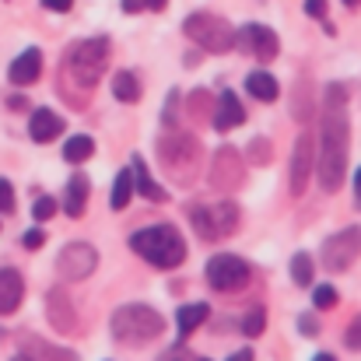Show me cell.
Wrapping results in <instances>:
<instances>
[{"label":"cell","instance_id":"obj_1","mask_svg":"<svg viewBox=\"0 0 361 361\" xmlns=\"http://www.w3.org/2000/svg\"><path fill=\"white\" fill-rule=\"evenodd\" d=\"M348 85L330 81L323 92V130H319V154L312 158L316 179L323 193H337L348 179V144H351V120H348Z\"/></svg>","mask_w":361,"mask_h":361},{"label":"cell","instance_id":"obj_2","mask_svg":"<svg viewBox=\"0 0 361 361\" xmlns=\"http://www.w3.org/2000/svg\"><path fill=\"white\" fill-rule=\"evenodd\" d=\"M161 172L176 183V186H193L200 169H204V144L197 140V133L183 130V126H165V133H158L154 140Z\"/></svg>","mask_w":361,"mask_h":361},{"label":"cell","instance_id":"obj_3","mask_svg":"<svg viewBox=\"0 0 361 361\" xmlns=\"http://www.w3.org/2000/svg\"><path fill=\"white\" fill-rule=\"evenodd\" d=\"M109 46H113L109 35H92V39L71 42L67 53H63V81L81 95L95 92L106 67H109V53H113Z\"/></svg>","mask_w":361,"mask_h":361},{"label":"cell","instance_id":"obj_4","mask_svg":"<svg viewBox=\"0 0 361 361\" xmlns=\"http://www.w3.org/2000/svg\"><path fill=\"white\" fill-rule=\"evenodd\" d=\"M126 245L151 267L158 270H176L186 263L190 256V245H186V235L176 228V225H147L140 232H133Z\"/></svg>","mask_w":361,"mask_h":361},{"label":"cell","instance_id":"obj_5","mask_svg":"<svg viewBox=\"0 0 361 361\" xmlns=\"http://www.w3.org/2000/svg\"><path fill=\"white\" fill-rule=\"evenodd\" d=\"M109 330L120 344H130V348H144L151 341H158L165 334V316L144 302H130V305H120L109 319Z\"/></svg>","mask_w":361,"mask_h":361},{"label":"cell","instance_id":"obj_6","mask_svg":"<svg viewBox=\"0 0 361 361\" xmlns=\"http://www.w3.org/2000/svg\"><path fill=\"white\" fill-rule=\"evenodd\" d=\"M186 218L193 225V232L204 242H218L235 235L242 225V211L235 200H214V204H190Z\"/></svg>","mask_w":361,"mask_h":361},{"label":"cell","instance_id":"obj_7","mask_svg":"<svg viewBox=\"0 0 361 361\" xmlns=\"http://www.w3.org/2000/svg\"><path fill=\"white\" fill-rule=\"evenodd\" d=\"M183 35L190 42H197L204 53H232L235 49V28L211 11H193L183 21Z\"/></svg>","mask_w":361,"mask_h":361},{"label":"cell","instance_id":"obj_8","mask_svg":"<svg viewBox=\"0 0 361 361\" xmlns=\"http://www.w3.org/2000/svg\"><path fill=\"white\" fill-rule=\"evenodd\" d=\"M204 277H207V284H211L214 291L232 295V291L249 288L252 267H249L242 256H235V252H214V256L207 259V267H204Z\"/></svg>","mask_w":361,"mask_h":361},{"label":"cell","instance_id":"obj_9","mask_svg":"<svg viewBox=\"0 0 361 361\" xmlns=\"http://www.w3.org/2000/svg\"><path fill=\"white\" fill-rule=\"evenodd\" d=\"M235 49L252 56V60H259V63H270L281 53V39H277L274 28H267L259 21H245L242 28H235Z\"/></svg>","mask_w":361,"mask_h":361},{"label":"cell","instance_id":"obj_10","mask_svg":"<svg viewBox=\"0 0 361 361\" xmlns=\"http://www.w3.org/2000/svg\"><path fill=\"white\" fill-rule=\"evenodd\" d=\"M358 242H361V228H344V232H337V235H330V239L323 242V249H319V263L330 270V274H348L351 267H355V259H358Z\"/></svg>","mask_w":361,"mask_h":361},{"label":"cell","instance_id":"obj_11","mask_svg":"<svg viewBox=\"0 0 361 361\" xmlns=\"http://www.w3.org/2000/svg\"><path fill=\"white\" fill-rule=\"evenodd\" d=\"M99 267V249L92 242H67L56 256V274L63 281H85Z\"/></svg>","mask_w":361,"mask_h":361},{"label":"cell","instance_id":"obj_12","mask_svg":"<svg viewBox=\"0 0 361 361\" xmlns=\"http://www.w3.org/2000/svg\"><path fill=\"white\" fill-rule=\"evenodd\" d=\"M242 151H235V147H218L214 151V161H211V172H207V183L214 186V190H235V186H242Z\"/></svg>","mask_w":361,"mask_h":361},{"label":"cell","instance_id":"obj_13","mask_svg":"<svg viewBox=\"0 0 361 361\" xmlns=\"http://www.w3.org/2000/svg\"><path fill=\"white\" fill-rule=\"evenodd\" d=\"M312 133H298L295 147H291V165H288V186H291V197H302L305 186H309V176H312Z\"/></svg>","mask_w":361,"mask_h":361},{"label":"cell","instance_id":"obj_14","mask_svg":"<svg viewBox=\"0 0 361 361\" xmlns=\"http://www.w3.org/2000/svg\"><path fill=\"white\" fill-rule=\"evenodd\" d=\"M46 323L56 330V334H78V309H74V298L63 291V288H49L46 291Z\"/></svg>","mask_w":361,"mask_h":361},{"label":"cell","instance_id":"obj_15","mask_svg":"<svg viewBox=\"0 0 361 361\" xmlns=\"http://www.w3.org/2000/svg\"><path fill=\"white\" fill-rule=\"evenodd\" d=\"M39 78H42V49H39V46H28L25 53H18V56L11 60L7 81H11L14 88H28V85H35Z\"/></svg>","mask_w":361,"mask_h":361},{"label":"cell","instance_id":"obj_16","mask_svg":"<svg viewBox=\"0 0 361 361\" xmlns=\"http://www.w3.org/2000/svg\"><path fill=\"white\" fill-rule=\"evenodd\" d=\"M245 123V106H242V99L232 92V88H225L218 99H214V113H211V126L218 130V133H228V130H235Z\"/></svg>","mask_w":361,"mask_h":361},{"label":"cell","instance_id":"obj_17","mask_svg":"<svg viewBox=\"0 0 361 361\" xmlns=\"http://www.w3.org/2000/svg\"><path fill=\"white\" fill-rule=\"evenodd\" d=\"M63 133H67V120H63L60 113L46 109V106L28 116V137H32L35 144H53V140L63 137Z\"/></svg>","mask_w":361,"mask_h":361},{"label":"cell","instance_id":"obj_18","mask_svg":"<svg viewBox=\"0 0 361 361\" xmlns=\"http://www.w3.org/2000/svg\"><path fill=\"white\" fill-rule=\"evenodd\" d=\"M130 172H133V193H140L147 204H169V190H161V186L151 179L144 154H137V151L130 154Z\"/></svg>","mask_w":361,"mask_h":361},{"label":"cell","instance_id":"obj_19","mask_svg":"<svg viewBox=\"0 0 361 361\" xmlns=\"http://www.w3.org/2000/svg\"><path fill=\"white\" fill-rule=\"evenodd\" d=\"M88 197H92V179L85 172H74L67 179V186H63V200H60L63 214L67 218H81L88 211Z\"/></svg>","mask_w":361,"mask_h":361},{"label":"cell","instance_id":"obj_20","mask_svg":"<svg viewBox=\"0 0 361 361\" xmlns=\"http://www.w3.org/2000/svg\"><path fill=\"white\" fill-rule=\"evenodd\" d=\"M21 298H25V274L18 267H0V316L18 312Z\"/></svg>","mask_w":361,"mask_h":361},{"label":"cell","instance_id":"obj_21","mask_svg":"<svg viewBox=\"0 0 361 361\" xmlns=\"http://www.w3.org/2000/svg\"><path fill=\"white\" fill-rule=\"evenodd\" d=\"M245 92H249L256 102H277L281 85H277V78H274L267 67H256V71L245 74Z\"/></svg>","mask_w":361,"mask_h":361},{"label":"cell","instance_id":"obj_22","mask_svg":"<svg viewBox=\"0 0 361 361\" xmlns=\"http://www.w3.org/2000/svg\"><path fill=\"white\" fill-rule=\"evenodd\" d=\"M211 319V305L207 302H186L176 309V326H179V337L186 341L190 334H197L204 323Z\"/></svg>","mask_w":361,"mask_h":361},{"label":"cell","instance_id":"obj_23","mask_svg":"<svg viewBox=\"0 0 361 361\" xmlns=\"http://www.w3.org/2000/svg\"><path fill=\"white\" fill-rule=\"evenodd\" d=\"M144 95V85L137 78V71H116L113 74V99L123 102V106H137Z\"/></svg>","mask_w":361,"mask_h":361},{"label":"cell","instance_id":"obj_24","mask_svg":"<svg viewBox=\"0 0 361 361\" xmlns=\"http://www.w3.org/2000/svg\"><path fill=\"white\" fill-rule=\"evenodd\" d=\"M92 154H95V137H88V133H71V137L63 140V161H67V165H85V161H92Z\"/></svg>","mask_w":361,"mask_h":361},{"label":"cell","instance_id":"obj_25","mask_svg":"<svg viewBox=\"0 0 361 361\" xmlns=\"http://www.w3.org/2000/svg\"><path fill=\"white\" fill-rule=\"evenodd\" d=\"M186 116L193 123H211V113H214V95L207 92V88H193L190 95H186Z\"/></svg>","mask_w":361,"mask_h":361},{"label":"cell","instance_id":"obj_26","mask_svg":"<svg viewBox=\"0 0 361 361\" xmlns=\"http://www.w3.org/2000/svg\"><path fill=\"white\" fill-rule=\"evenodd\" d=\"M316 113V99H312V85L309 81H298L295 92H291V120L309 123Z\"/></svg>","mask_w":361,"mask_h":361},{"label":"cell","instance_id":"obj_27","mask_svg":"<svg viewBox=\"0 0 361 361\" xmlns=\"http://www.w3.org/2000/svg\"><path fill=\"white\" fill-rule=\"evenodd\" d=\"M312 277H316V259H312V252H295V256H291V284H295V288H312Z\"/></svg>","mask_w":361,"mask_h":361},{"label":"cell","instance_id":"obj_28","mask_svg":"<svg viewBox=\"0 0 361 361\" xmlns=\"http://www.w3.org/2000/svg\"><path fill=\"white\" fill-rule=\"evenodd\" d=\"M130 200H133V172H130V169H123L120 176L113 179L109 207H113V211H126V207H130Z\"/></svg>","mask_w":361,"mask_h":361},{"label":"cell","instance_id":"obj_29","mask_svg":"<svg viewBox=\"0 0 361 361\" xmlns=\"http://www.w3.org/2000/svg\"><path fill=\"white\" fill-rule=\"evenodd\" d=\"M263 330H267V309H263V305H256V309H249V312L242 316L239 334H245L249 341H256Z\"/></svg>","mask_w":361,"mask_h":361},{"label":"cell","instance_id":"obj_30","mask_svg":"<svg viewBox=\"0 0 361 361\" xmlns=\"http://www.w3.org/2000/svg\"><path fill=\"white\" fill-rule=\"evenodd\" d=\"M242 158H245V161H252V165H267V161L274 158V144H270L267 137H252V140L245 144Z\"/></svg>","mask_w":361,"mask_h":361},{"label":"cell","instance_id":"obj_31","mask_svg":"<svg viewBox=\"0 0 361 361\" xmlns=\"http://www.w3.org/2000/svg\"><path fill=\"white\" fill-rule=\"evenodd\" d=\"M341 305V291L334 288V284H316L312 288V309L316 312H330V309H337Z\"/></svg>","mask_w":361,"mask_h":361},{"label":"cell","instance_id":"obj_32","mask_svg":"<svg viewBox=\"0 0 361 361\" xmlns=\"http://www.w3.org/2000/svg\"><path fill=\"white\" fill-rule=\"evenodd\" d=\"M56 211H60V200H56V197H49V193H42V197H35V200H32V221H35V225H46Z\"/></svg>","mask_w":361,"mask_h":361},{"label":"cell","instance_id":"obj_33","mask_svg":"<svg viewBox=\"0 0 361 361\" xmlns=\"http://www.w3.org/2000/svg\"><path fill=\"white\" fill-rule=\"evenodd\" d=\"M295 326H298V334L302 337H319V319H316V312H298V319H295Z\"/></svg>","mask_w":361,"mask_h":361},{"label":"cell","instance_id":"obj_34","mask_svg":"<svg viewBox=\"0 0 361 361\" xmlns=\"http://www.w3.org/2000/svg\"><path fill=\"white\" fill-rule=\"evenodd\" d=\"M14 207H18L14 186H11V179H4V176H0V214H14Z\"/></svg>","mask_w":361,"mask_h":361},{"label":"cell","instance_id":"obj_35","mask_svg":"<svg viewBox=\"0 0 361 361\" xmlns=\"http://www.w3.org/2000/svg\"><path fill=\"white\" fill-rule=\"evenodd\" d=\"M190 358H193V355H190L186 341H179V344H169V348H165V351H161L154 361H190Z\"/></svg>","mask_w":361,"mask_h":361},{"label":"cell","instance_id":"obj_36","mask_svg":"<svg viewBox=\"0 0 361 361\" xmlns=\"http://www.w3.org/2000/svg\"><path fill=\"white\" fill-rule=\"evenodd\" d=\"M176 116H179V92H169L165 109H161V123L165 126H176Z\"/></svg>","mask_w":361,"mask_h":361},{"label":"cell","instance_id":"obj_37","mask_svg":"<svg viewBox=\"0 0 361 361\" xmlns=\"http://www.w3.org/2000/svg\"><path fill=\"white\" fill-rule=\"evenodd\" d=\"M344 344H348V348H351L355 355H358V351H361V319H358V316H355V319L348 323V334H344Z\"/></svg>","mask_w":361,"mask_h":361},{"label":"cell","instance_id":"obj_38","mask_svg":"<svg viewBox=\"0 0 361 361\" xmlns=\"http://www.w3.org/2000/svg\"><path fill=\"white\" fill-rule=\"evenodd\" d=\"M21 245H25L28 252H35V249H42V245H46V232H42V228H28V232L21 235Z\"/></svg>","mask_w":361,"mask_h":361},{"label":"cell","instance_id":"obj_39","mask_svg":"<svg viewBox=\"0 0 361 361\" xmlns=\"http://www.w3.org/2000/svg\"><path fill=\"white\" fill-rule=\"evenodd\" d=\"M305 14L316 18V21H323L330 14V7H326V0H305Z\"/></svg>","mask_w":361,"mask_h":361},{"label":"cell","instance_id":"obj_40","mask_svg":"<svg viewBox=\"0 0 361 361\" xmlns=\"http://www.w3.org/2000/svg\"><path fill=\"white\" fill-rule=\"evenodd\" d=\"M28 106H32V102H28L21 92H18V95H7V109H11V113H25Z\"/></svg>","mask_w":361,"mask_h":361},{"label":"cell","instance_id":"obj_41","mask_svg":"<svg viewBox=\"0 0 361 361\" xmlns=\"http://www.w3.org/2000/svg\"><path fill=\"white\" fill-rule=\"evenodd\" d=\"M46 11H56V14H67L71 7H74V0H39Z\"/></svg>","mask_w":361,"mask_h":361},{"label":"cell","instance_id":"obj_42","mask_svg":"<svg viewBox=\"0 0 361 361\" xmlns=\"http://www.w3.org/2000/svg\"><path fill=\"white\" fill-rule=\"evenodd\" d=\"M120 7L126 14H140L144 11V0H120Z\"/></svg>","mask_w":361,"mask_h":361},{"label":"cell","instance_id":"obj_43","mask_svg":"<svg viewBox=\"0 0 361 361\" xmlns=\"http://www.w3.org/2000/svg\"><path fill=\"white\" fill-rule=\"evenodd\" d=\"M361 207V165H355V211Z\"/></svg>","mask_w":361,"mask_h":361},{"label":"cell","instance_id":"obj_44","mask_svg":"<svg viewBox=\"0 0 361 361\" xmlns=\"http://www.w3.org/2000/svg\"><path fill=\"white\" fill-rule=\"evenodd\" d=\"M228 361H256V351H252V348H242V351H235Z\"/></svg>","mask_w":361,"mask_h":361},{"label":"cell","instance_id":"obj_45","mask_svg":"<svg viewBox=\"0 0 361 361\" xmlns=\"http://www.w3.org/2000/svg\"><path fill=\"white\" fill-rule=\"evenodd\" d=\"M169 0H144V11H165Z\"/></svg>","mask_w":361,"mask_h":361},{"label":"cell","instance_id":"obj_46","mask_svg":"<svg viewBox=\"0 0 361 361\" xmlns=\"http://www.w3.org/2000/svg\"><path fill=\"white\" fill-rule=\"evenodd\" d=\"M312 361H337L330 351H319V355H312Z\"/></svg>","mask_w":361,"mask_h":361},{"label":"cell","instance_id":"obj_47","mask_svg":"<svg viewBox=\"0 0 361 361\" xmlns=\"http://www.w3.org/2000/svg\"><path fill=\"white\" fill-rule=\"evenodd\" d=\"M344 7H358V0H344Z\"/></svg>","mask_w":361,"mask_h":361},{"label":"cell","instance_id":"obj_48","mask_svg":"<svg viewBox=\"0 0 361 361\" xmlns=\"http://www.w3.org/2000/svg\"><path fill=\"white\" fill-rule=\"evenodd\" d=\"M197 361H211V358H197Z\"/></svg>","mask_w":361,"mask_h":361}]
</instances>
